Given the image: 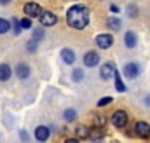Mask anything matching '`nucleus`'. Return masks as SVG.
Wrapping results in <instances>:
<instances>
[{"mask_svg":"<svg viewBox=\"0 0 150 143\" xmlns=\"http://www.w3.org/2000/svg\"><path fill=\"white\" fill-rule=\"evenodd\" d=\"M89 19H91V12L86 5H74L67 12V23L70 28L75 30H84L89 25Z\"/></svg>","mask_w":150,"mask_h":143,"instance_id":"f257e3e1","label":"nucleus"},{"mask_svg":"<svg viewBox=\"0 0 150 143\" xmlns=\"http://www.w3.org/2000/svg\"><path fill=\"white\" fill-rule=\"evenodd\" d=\"M110 120H112L113 127H124L127 124V113L124 110H115L112 113V119Z\"/></svg>","mask_w":150,"mask_h":143,"instance_id":"f03ea898","label":"nucleus"},{"mask_svg":"<svg viewBox=\"0 0 150 143\" xmlns=\"http://www.w3.org/2000/svg\"><path fill=\"white\" fill-rule=\"evenodd\" d=\"M42 7L35 4V2H28L26 5H25V14L28 16V18H40L42 16Z\"/></svg>","mask_w":150,"mask_h":143,"instance_id":"7ed1b4c3","label":"nucleus"},{"mask_svg":"<svg viewBox=\"0 0 150 143\" xmlns=\"http://www.w3.org/2000/svg\"><path fill=\"white\" fill-rule=\"evenodd\" d=\"M134 135L136 136H140V138H149L150 136V124L149 122H143V120H140V122H136V126H134Z\"/></svg>","mask_w":150,"mask_h":143,"instance_id":"20e7f679","label":"nucleus"},{"mask_svg":"<svg viewBox=\"0 0 150 143\" xmlns=\"http://www.w3.org/2000/svg\"><path fill=\"white\" fill-rule=\"evenodd\" d=\"M38 19H40V25L42 26H52V25H56L58 16L54 12H51V11H45V12H42V16Z\"/></svg>","mask_w":150,"mask_h":143,"instance_id":"39448f33","label":"nucleus"},{"mask_svg":"<svg viewBox=\"0 0 150 143\" xmlns=\"http://www.w3.org/2000/svg\"><path fill=\"white\" fill-rule=\"evenodd\" d=\"M96 44L101 49H110L113 44V37L110 33H100V35L96 37Z\"/></svg>","mask_w":150,"mask_h":143,"instance_id":"423d86ee","label":"nucleus"},{"mask_svg":"<svg viewBox=\"0 0 150 143\" xmlns=\"http://www.w3.org/2000/svg\"><path fill=\"white\" fill-rule=\"evenodd\" d=\"M98 63H100V54H98L96 51H89V52L84 54V65H86V67L93 68V67H96Z\"/></svg>","mask_w":150,"mask_h":143,"instance_id":"0eeeda50","label":"nucleus"},{"mask_svg":"<svg viewBox=\"0 0 150 143\" xmlns=\"http://www.w3.org/2000/svg\"><path fill=\"white\" fill-rule=\"evenodd\" d=\"M115 65H113L112 61H108V63H105L103 67H101V70H100V77L103 79V80H108L110 77H113L115 75Z\"/></svg>","mask_w":150,"mask_h":143,"instance_id":"6e6552de","label":"nucleus"},{"mask_svg":"<svg viewBox=\"0 0 150 143\" xmlns=\"http://www.w3.org/2000/svg\"><path fill=\"white\" fill-rule=\"evenodd\" d=\"M124 75L127 77V79H136L138 75H140V67L136 65V63H126V67H124Z\"/></svg>","mask_w":150,"mask_h":143,"instance_id":"1a4fd4ad","label":"nucleus"},{"mask_svg":"<svg viewBox=\"0 0 150 143\" xmlns=\"http://www.w3.org/2000/svg\"><path fill=\"white\" fill-rule=\"evenodd\" d=\"M89 138H91L94 143H101L103 140H105V131H103V127H93Z\"/></svg>","mask_w":150,"mask_h":143,"instance_id":"9d476101","label":"nucleus"},{"mask_svg":"<svg viewBox=\"0 0 150 143\" xmlns=\"http://www.w3.org/2000/svg\"><path fill=\"white\" fill-rule=\"evenodd\" d=\"M49 135H51V131H49V127H45V126H38L37 129H35V138H37V142H47Z\"/></svg>","mask_w":150,"mask_h":143,"instance_id":"9b49d317","label":"nucleus"},{"mask_svg":"<svg viewBox=\"0 0 150 143\" xmlns=\"http://www.w3.org/2000/svg\"><path fill=\"white\" fill-rule=\"evenodd\" d=\"M124 42H126V47L134 49L136 44H138V37H136L134 32H126V35H124Z\"/></svg>","mask_w":150,"mask_h":143,"instance_id":"f8f14e48","label":"nucleus"},{"mask_svg":"<svg viewBox=\"0 0 150 143\" xmlns=\"http://www.w3.org/2000/svg\"><path fill=\"white\" fill-rule=\"evenodd\" d=\"M16 75H18L19 79H28V77H30V67H28L26 63H18V67H16Z\"/></svg>","mask_w":150,"mask_h":143,"instance_id":"ddd939ff","label":"nucleus"},{"mask_svg":"<svg viewBox=\"0 0 150 143\" xmlns=\"http://www.w3.org/2000/svg\"><path fill=\"white\" fill-rule=\"evenodd\" d=\"M61 59L67 65H72V63H75V52L72 49H61Z\"/></svg>","mask_w":150,"mask_h":143,"instance_id":"4468645a","label":"nucleus"},{"mask_svg":"<svg viewBox=\"0 0 150 143\" xmlns=\"http://www.w3.org/2000/svg\"><path fill=\"white\" fill-rule=\"evenodd\" d=\"M89 135H91V129H89V127H86V126H79V127H75V136H77L79 140H87Z\"/></svg>","mask_w":150,"mask_h":143,"instance_id":"2eb2a0df","label":"nucleus"},{"mask_svg":"<svg viewBox=\"0 0 150 143\" xmlns=\"http://www.w3.org/2000/svg\"><path fill=\"white\" fill-rule=\"evenodd\" d=\"M11 75H12L11 67H9L7 63H2V65H0V80H2V82H5V80H9V79H11Z\"/></svg>","mask_w":150,"mask_h":143,"instance_id":"dca6fc26","label":"nucleus"},{"mask_svg":"<svg viewBox=\"0 0 150 143\" xmlns=\"http://www.w3.org/2000/svg\"><path fill=\"white\" fill-rule=\"evenodd\" d=\"M105 124H107V117L103 113H96L93 117V126L94 127H105Z\"/></svg>","mask_w":150,"mask_h":143,"instance_id":"f3484780","label":"nucleus"},{"mask_svg":"<svg viewBox=\"0 0 150 143\" xmlns=\"http://www.w3.org/2000/svg\"><path fill=\"white\" fill-rule=\"evenodd\" d=\"M115 89L119 91V93H124L126 91V86H124V82H122V79H120V73H119V70H115Z\"/></svg>","mask_w":150,"mask_h":143,"instance_id":"a211bd4d","label":"nucleus"},{"mask_svg":"<svg viewBox=\"0 0 150 143\" xmlns=\"http://www.w3.org/2000/svg\"><path fill=\"white\" fill-rule=\"evenodd\" d=\"M107 25H108V28H110V30H113V32H117V30L120 28V19H119L117 16H112V18H108Z\"/></svg>","mask_w":150,"mask_h":143,"instance_id":"6ab92c4d","label":"nucleus"},{"mask_svg":"<svg viewBox=\"0 0 150 143\" xmlns=\"http://www.w3.org/2000/svg\"><path fill=\"white\" fill-rule=\"evenodd\" d=\"M44 37H45V32H44V30H40V28H33V37H32V40H35V42L38 44Z\"/></svg>","mask_w":150,"mask_h":143,"instance_id":"aec40b11","label":"nucleus"},{"mask_svg":"<svg viewBox=\"0 0 150 143\" xmlns=\"http://www.w3.org/2000/svg\"><path fill=\"white\" fill-rule=\"evenodd\" d=\"M9 30H11V23H9L7 19L0 18V35H2V33H7Z\"/></svg>","mask_w":150,"mask_h":143,"instance_id":"412c9836","label":"nucleus"},{"mask_svg":"<svg viewBox=\"0 0 150 143\" xmlns=\"http://www.w3.org/2000/svg\"><path fill=\"white\" fill-rule=\"evenodd\" d=\"M65 120H68V122H72V120H75L77 119V112L75 110H72V108H68V110H65Z\"/></svg>","mask_w":150,"mask_h":143,"instance_id":"4be33fe9","label":"nucleus"},{"mask_svg":"<svg viewBox=\"0 0 150 143\" xmlns=\"http://www.w3.org/2000/svg\"><path fill=\"white\" fill-rule=\"evenodd\" d=\"M127 14L131 16V18H138V7L133 4V5H129L127 7Z\"/></svg>","mask_w":150,"mask_h":143,"instance_id":"5701e85b","label":"nucleus"},{"mask_svg":"<svg viewBox=\"0 0 150 143\" xmlns=\"http://www.w3.org/2000/svg\"><path fill=\"white\" fill-rule=\"evenodd\" d=\"M82 77H84V72L80 70V68H75L74 73H72V79L74 80H82Z\"/></svg>","mask_w":150,"mask_h":143,"instance_id":"b1692460","label":"nucleus"},{"mask_svg":"<svg viewBox=\"0 0 150 143\" xmlns=\"http://www.w3.org/2000/svg\"><path fill=\"white\" fill-rule=\"evenodd\" d=\"M113 100L110 98V96H105V98H101L100 101H98V107H105V105H110Z\"/></svg>","mask_w":150,"mask_h":143,"instance_id":"393cba45","label":"nucleus"},{"mask_svg":"<svg viewBox=\"0 0 150 143\" xmlns=\"http://www.w3.org/2000/svg\"><path fill=\"white\" fill-rule=\"evenodd\" d=\"M21 28H23V30H30V28H32V21H30L28 18L21 19Z\"/></svg>","mask_w":150,"mask_h":143,"instance_id":"a878e982","label":"nucleus"},{"mask_svg":"<svg viewBox=\"0 0 150 143\" xmlns=\"http://www.w3.org/2000/svg\"><path fill=\"white\" fill-rule=\"evenodd\" d=\"M12 25H14V32L16 33H19L23 28H21V21H18V19H12Z\"/></svg>","mask_w":150,"mask_h":143,"instance_id":"bb28decb","label":"nucleus"},{"mask_svg":"<svg viewBox=\"0 0 150 143\" xmlns=\"http://www.w3.org/2000/svg\"><path fill=\"white\" fill-rule=\"evenodd\" d=\"M37 49V42L35 40H30L28 42V51H35Z\"/></svg>","mask_w":150,"mask_h":143,"instance_id":"cd10ccee","label":"nucleus"},{"mask_svg":"<svg viewBox=\"0 0 150 143\" xmlns=\"http://www.w3.org/2000/svg\"><path fill=\"white\" fill-rule=\"evenodd\" d=\"M19 136H21V140H23V142H28V135H26V131H21V133H19Z\"/></svg>","mask_w":150,"mask_h":143,"instance_id":"c85d7f7f","label":"nucleus"},{"mask_svg":"<svg viewBox=\"0 0 150 143\" xmlns=\"http://www.w3.org/2000/svg\"><path fill=\"white\" fill-rule=\"evenodd\" d=\"M65 143H80V142H79V138H68V140H65Z\"/></svg>","mask_w":150,"mask_h":143,"instance_id":"c756f323","label":"nucleus"},{"mask_svg":"<svg viewBox=\"0 0 150 143\" xmlns=\"http://www.w3.org/2000/svg\"><path fill=\"white\" fill-rule=\"evenodd\" d=\"M110 11H112V12H117V14H119V7H117V5H110Z\"/></svg>","mask_w":150,"mask_h":143,"instance_id":"7c9ffc66","label":"nucleus"},{"mask_svg":"<svg viewBox=\"0 0 150 143\" xmlns=\"http://www.w3.org/2000/svg\"><path fill=\"white\" fill-rule=\"evenodd\" d=\"M12 0H0V4H11Z\"/></svg>","mask_w":150,"mask_h":143,"instance_id":"2f4dec72","label":"nucleus"}]
</instances>
